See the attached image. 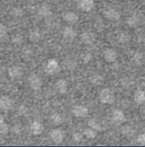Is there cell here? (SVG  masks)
Masks as SVG:
<instances>
[{"mask_svg":"<svg viewBox=\"0 0 145 147\" xmlns=\"http://www.w3.org/2000/svg\"><path fill=\"white\" fill-rule=\"evenodd\" d=\"M89 80L91 84L98 86L101 85L103 82V77L100 74H93L90 76Z\"/></svg>","mask_w":145,"mask_h":147,"instance_id":"obj_22","label":"cell"},{"mask_svg":"<svg viewBox=\"0 0 145 147\" xmlns=\"http://www.w3.org/2000/svg\"><path fill=\"white\" fill-rule=\"evenodd\" d=\"M15 105V101L9 96H2L0 98V110L8 111L10 110Z\"/></svg>","mask_w":145,"mask_h":147,"instance_id":"obj_5","label":"cell"},{"mask_svg":"<svg viewBox=\"0 0 145 147\" xmlns=\"http://www.w3.org/2000/svg\"><path fill=\"white\" fill-rule=\"evenodd\" d=\"M122 132H123V134H124L126 136H132V135H133V133H134L132 127H130V126H125V127H123Z\"/></svg>","mask_w":145,"mask_h":147,"instance_id":"obj_31","label":"cell"},{"mask_svg":"<svg viewBox=\"0 0 145 147\" xmlns=\"http://www.w3.org/2000/svg\"><path fill=\"white\" fill-rule=\"evenodd\" d=\"M11 15L15 17H20L22 16V10L19 8H15L11 10Z\"/></svg>","mask_w":145,"mask_h":147,"instance_id":"obj_33","label":"cell"},{"mask_svg":"<svg viewBox=\"0 0 145 147\" xmlns=\"http://www.w3.org/2000/svg\"><path fill=\"white\" fill-rule=\"evenodd\" d=\"M88 126H89V127H91V128L95 129L97 132L103 130V127H102L101 124L99 123V121L97 119H91L88 121Z\"/></svg>","mask_w":145,"mask_h":147,"instance_id":"obj_27","label":"cell"},{"mask_svg":"<svg viewBox=\"0 0 145 147\" xmlns=\"http://www.w3.org/2000/svg\"><path fill=\"white\" fill-rule=\"evenodd\" d=\"M134 63L138 65V66H141L144 64V56L143 54V52L141 51H137L135 52V54L133 55V57H132Z\"/></svg>","mask_w":145,"mask_h":147,"instance_id":"obj_24","label":"cell"},{"mask_svg":"<svg viewBox=\"0 0 145 147\" xmlns=\"http://www.w3.org/2000/svg\"><path fill=\"white\" fill-rule=\"evenodd\" d=\"M132 38V36L131 34L126 32V31H123V32H120L119 34H118V37H117V39L119 43L121 44H125V43H127L131 40Z\"/></svg>","mask_w":145,"mask_h":147,"instance_id":"obj_23","label":"cell"},{"mask_svg":"<svg viewBox=\"0 0 145 147\" xmlns=\"http://www.w3.org/2000/svg\"><path fill=\"white\" fill-rule=\"evenodd\" d=\"M50 122L55 125V126H60L63 123L64 121V119L62 117V115L59 113H54L50 115Z\"/></svg>","mask_w":145,"mask_h":147,"instance_id":"obj_21","label":"cell"},{"mask_svg":"<svg viewBox=\"0 0 145 147\" xmlns=\"http://www.w3.org/2000/svg\"><path fill=\"white\" fill-rule=\"evenodd\" d=\"M17 113L19 115H27L28 114V109L24 106V105H21L18 108L17 110Z\"/></svg>","mask_w":145,"mask_h":147,"instance_id":"obj_32","label":"cell"},{"mask_svg":"<svg viewBox=\"0 0 145 147\" xmlns=\"http://www.w3.org/2000/svg\"><path fill=\"white\" fill-rule=\"evenodd\" d=\"M77 7L84 12H90L95 7V1L94 0H78Z\"/></svg>","mask_w":145,"mask_h":147,"instance_id":"obj_6","label":"cell"},{"mask_svg":"<svg viewBox=\"0 0 145 147\" xmlns=\"http://www.w3.org/2000/svg\"><path fill=\"white\" fill-rule=\"evenodd\" d=\"M84 138V135H83V133H80V132H75L72 134V140L75 142V143H80L82 141Z\"/></svg>","mask_w":145,"mask_h":147,"instance_id":"obj_28","label":"cell"},{"mask_svg":"<svg viewBox=\"0 0 145 147\" xmlns=\"http://www.w3.org/2000/svg\"><path fill=\"white\" fill-rule=\"evenodd\" d=\"M50 138L51 140V141L56 145L61 144L63 140H64V132L61 129V128H54L52 129L50 134Z\"/></svg>","mask_w":145,"mask_h":147,"instance_id":"obj_4","label":"cell"},{"mask_svg":"<svg viewBox=\"0 0 145 147\" xmlns=\"http://www.w3.org/2000/svg\"><path fill=\"white\" fill-rule=\"evenodd\" d=\"M77 36V32L72 27H66L62 31V37L67 42H72Z\"/></svg>","mask_w":145,"mask_h":147,"instance_id":"obj_13","label":"cell"},{"mask_svg":"<svg viewBox=\"0 0 145 147\" xmlns=\"http://www.w3.org/2000/svg\"><path fill=\"white\" fill-rule=\"evenodd\" d=\"M55 88L56 90L61 93V94H65L68 92V83L67 82L66 80L64 79H61L59 80H57L55 84Z\"/></svg>","mask_w":145,"mask_h":147,"instance_id":"obj_18","label":"cell"},{"mask_svg":"<svg viewBox=\"0 0 145 147\" xmlns=\"http://www.w3.org/2000/svg\"><path fill=\"white\" fill-rule=\"evenodd\" d=\"M135 142L139 146H144L145 145V135L144 134H141L136 136Z\"/></svg>","mask_w":145,"mask_h":147,"instance_id":"obj_30","label":"cell"},{"mask_svg":"<svg viewBox=\"0 0 145 147\" xmlns=\"http://www.w3.org/2000/svg\"><path fill=\"white\" fill-rule=\"evenodd\" d=\"M44 125L38 121H34L31 123L30 125V131L31 133L34 135V136H38V135H41L42 133L44 132Z\"/></svg>","mask_w":145,"mask_h":147,"instance_id":"obj_17","label":"cell"},{"mask_svg":"<svg viewBox=\"0 0 145 147\" xmlns=\"http://www.w3.org/2000/svg\"><path fill=\"white\" fill-rule=\"evenodd\" d=\"M141 18H142V14L140 12H136L126 19V23L130 28H137L138 27H139L141 23Z\"/></svg>","mask_w":145,"mask_h":147,"instance_id":"obj_7","label":"cell"},{"mask_svg":"<svg viewBox=\"0 0 145 147\" xmlns=\"http://www.w3.org/2000/svg\"><path fill=\"white\" fill-rule=\"evenodd\" d=\"M23 73H24L23 69L21 66H18V65H13V66L9 67V69H8L9 76L11 79H14V80L21 78L23 75Z\"/></svg>","mask_w":145,"mask_h":147,"instance_id":"obj_10","label":"cell"},{"mask_svg":"<svg viewBox=\"0 0 145 147\" xmlns=\"http://www.w3.org/2000/svg\"><path fill=\"white\" fill-rule=\"evenodd\" d=\"M7 32H8L7 28L3 23H0V38H3L7 34Z\"/></svg>","mask_w":145,"mask_h":147,"instance_id":"obj_35","label":"cell"},{"mask_svg":"<svg viewBox=\"0 0 145 147\" xmlns=\"http://www.w3.org/2000/svg\"><path fill=\"white\" fill-rule=\"evenodd\" d=\"M133 100L137 105H144L145 102V92L143 90H137L133 96Z\"/></svg>","mask_w":145,"mask_h":147,"instance_id":"obj_19","label":"cell"},{"mask_svg":"<svg viewBox=\"0 0 145 147\" xmlns=\"http://www.w3.org/2000/svg\"><path fill=\"white\" fill-rule=\"evenodd\" d=\"M117 57H118V55L114 49L108 48L103 51V58L107 63H112L115 62Z\"/></svg>","mask_w":145,"mask_h":147,"instance_id":"obj_14","label":"cell"},{"mask_svg":"<svg viewBox=\"0 0 145 147\" xmlns=\"http://www.w3.org/2000/svg\"><path fill=\"white\" fill-rule=\"evenodd\" d=\"M0 56H1V51H0Z\"/></svg>","mask_w":145,"mask_h":147,"instance_id":"obj_38","label":"cell"},{"mask_svg":"<svg viewBox=\"0 0 145 147\" xmlns=\"http://www.w3.org/2000/svg\"><path fill=\"white\" fill-rule=\"evenodd\" d=\"M99 100L102 104L112 105L115 101V95L109 88H103L99 93Z\"/></svg>","mask_w":145,"mask_h":147,"instance_id":"obj_2","label":"cell"},{"mask_svg":"<svg viewBox=\"0 0 145 147\" xmlns=\"http://www.w3.org/2000/svg\"><path fill=\"white\" fill-rule=\"evenodd\" d=\"M72 114L78 118H85L89 115V110L84 105H74L72 109Z\"/></svg>","mask_w":145,"mask_h":147,"instance_id":"obj_8","label":"cell"},{"mask_svg":"<svg viewBox=\"0 0 145 147\" xmlns=\"http://www.w3.org/2000/svg\"><path fill=\"white\" fill-rule=\"evenodd\" d=\"M92 59V55L91 53H85L82 56V61L84 63H88Z\"/></svg>","mask_w":145,"mask_h":147,"instance_id":"obj_34","label":"cell"},{"mask_svg":"<svg viewBox=\"0 0 145 147\" xmlns=\"http://www.w3.org/2000/svg\"><path fill=\"white\" fill-rule=\"evenodd\" d=\"M28 81L29 86L33 90H34V91L39 90L42 87V85H43V80H42V78L38 74H31L28 76Z\"/></svg>","mask_w":145,"mask_h":147,"instance_id":"obj_3","label":"cell"},{"mask_svg":"<svg viewBox=\"0 0 145 147\" xmlns=\"http://www.w3.org/2000/svg\"><path fill=\"white\" fill-rule=\"evenodd\" d=\"M76 62L71 59V58H66L62 61V64H61V68H62L65 70H72L76 68Z\"/></svg>","mask_w":145,"mask_h":147,"instance_id":"obj_20","label":"cell"},{"mask_svg":"<svg viewBox=\"0 0 145 147\" xmlns=\"http://www.w3.org/2000/svg\"><path fill=\"white\" fill-rule=\"evenodd\" d=\"M28 38L31 42L33 43H37L40 40L41 38V34L40 32L38 30V29H34V30H32L29 34H28Z\"/></svg>","mask_w":145,"mask_h":147,"instance_id":"obj_26","label":"cell"},{"mask_svg":"<svg viewBox=\"0 0 145 147\" xmlns=\"http://www.w3.org/2000/svg\"><path fill=\"white\" fill-rule=\"evenodd\" d=\"M63 20L68 24H75L79 22V16L73 11H66L62 16Z\"/></svg>","mask_w":145,"mask_h":147,"instance_id":"obj_16","label":"cell"},{"mask_svg":"<svg viewBox=\"0 0 145 147\" xmlns=\"http://www.w3.org/2000/svg\"><path fill=\"white\" fill-rule=\"evenodd\" d=\"M8 132L9 126L3 120H0V134H7Z\"/></svg>","mask_w":145,"mask_h":147,"instance_id":"obj_29","label":"cell"},{"mask_svg":"<svg viewBox=\"0 0 145 147\" xmlns=\"http://www.w3.org/2000/svg\"><path fill=\"white\" fill-rule=\"evenodd\" d=\"M111 119L114 123L121 124L126 121V116H125V114H124V112L122 110L116 109V110H113Z\"/></svg>","mask_w":145,"mask_h":147,"instance_id":"obj_15","label":"cell"},{"mask_svg":"<svg viewBox=\"0 0 145 147\" xmlns=\"http://www.w3.org/2000/svg\"><path fill=\"white\" fill-rule=\"evenodd\" d=\"M83 135L90 140L95 139L97 136V131H96L95 129L91 128V127H87L84 130L83 132Z\"/></svg>","mask_w":145,"mask_h":147,"instance_id":"obj_25","label":"cell"},{"mask_svg":"<svg viewBox=\"0 0 145 147\" xmlns=\"http://www.w3.org/2000/svg\"><path fill=\"white\" fill-rule=\"evenodd\" d=\"M38 14L44 18H48L52 16V10L48 3H41L38 8Z\"/></svg>","mask_w":145,"mask_h":147,"instance_id":"obj_12","label":"cell"},{"mask_svg":"<svg viewBox=\"0 0 145 147\" xmlns=\"http://www.w3.org/2000/svg\"><path fill=\"white\" fill-rule=\"evenodd\" d=\"M61 69L62 68H61V64L59 63V62L53 58L49 59L44 68V72L49 75H55L59 73Z\"/></svg>","mask_w":145,"mask_h":147,"instance_id":"obj_1","label":"cell"},{"mask_svg":"<svg viewBox=\"0 0 145 147\" xmlns=\"http://www.w3.org/2000/svg\"><path fill=\"white\" fill-rule=\"evenodd\" d=\"M103 16L106 19H108L110 22H118L120 19V14L119 11H117L114 9L109 8L104 9Z\"/></svg>","mask_w":145,"mask_h":147,"instance_id":"obj_9","label":"cell"},{"mask_svg":"<svg viewBox=\"0 0 145 147\" xmlns=\"http://www.w3.org/2000/svg\"><path fill=\"white\" fill-rule=\"evenodd\" d=\"M13 43L15 44H20L22 42V37L20 36V35H15V36L13 37V39H12Z\"/></svg>","mask_w":145,"mask_h":147,"instance_id":"obj_37","label":"cell"},{"mask_svg":"<svg viewBox=\"0 0 145 147\" xmlns=\"http://www.w3.org/2000/svg\"><path fill=\"white\" fill-rule=\"evenodd\" d=\"M21 125H19V124H16V125H15L14 127H13V131L15 132V134H19L21 132Z\"/></svg>","mask_w":145,"mask_h":147,"instance_id":"obj_36","label":"cell"},{"mask_svg":"<svg viewBox=\"0 0 145 147\" xmlns=\"http://www.w3.org/2000/svg\"><path fill=\"white\" fill-rule=\"evenodd\" d=\"M80 40L85 45H91L96 41V35L91 31H84L80 34Z\"/></svg>","mask_w":145,"mask_h":147,"instance_id":"obj_11","label":"cell"}]
</instances>
